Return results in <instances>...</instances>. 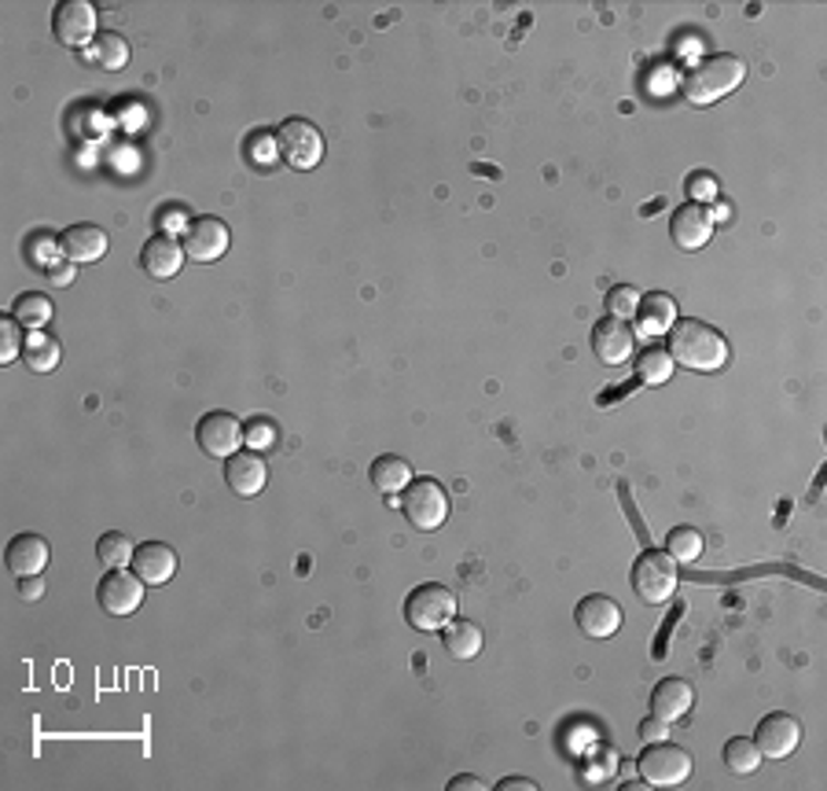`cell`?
I'll return each mask as SVG.
<instances>
[{"label": "cell", "instance_id": "1", "mask_svg": "<svg viewBox=\"0 0 827 791\" xmlns=\"http://www.w3.org/2000/svg\"><path fill=\"white\" fill-rule=\"evenodd\" d=\"M670 358L681 369L692 372H717L728 361V342L721 339L717 328H710L699 317H681L670 325Z\"/></svg>", "mask_w": 827, "mask_h": 791}, {"label": "cell", "instance_id": "2", "mask_svg": "<svg viewBox=\"0 0 827 791\" xmlns=\"http://www.w3.org/2000/svg\"><path fill=\"white\" fill-rule=\"evenodd\" d=\"M746 78V63L732 52H710L703 55L692 71L681 78V93L695 107H710L721 96H728L732 89H740Z\"/></svg>", "mask_w": 827, "mask_h": 791}, {"label": "cell", "instance_id": "3", "mask_svg": "<svg viewBox=\"0 0 827 791\" xmlns=\"http://www.w3.org/2000/svg\"><path fill=\"white\" fill-rule=\"evenodd\" d=\"M456 593L442 582H423L405 596V618L416 634H442L456 618Z\"/></svg>", "mask_w": 827, "mask_h": 791}, {"label": "cell", "instance_id": "4", "mask_svg": "<svg viewBox=\"0 0 827 791\" xmlns=\"http://www.w3.org/2000/svg\"><path fill=\"white\" fill-rule=\"evenodd\" d=\"M401 512L416 531H438L449 520V494L438 479H412L401 490Z\"/></svg>", "mask_w": 827, "mask_h": 791}, {"label": "cell", "instance_id": "5", "mask_svg": "<svg viewBox=\"0 0 827 791\" xmlns=\"http://www.w3.org/2000/svg\"><path fill=\"white\" fill-rule=\"evenodd\" d=\"M629 578L643 604H665L676 593V559L665 548H643Z\"/></svg>", "mask_w": 827, "mask_h": 791}, {"label": "cell", "instance_id": "6", "mask_svg": "<svg viewBox=\"0 0 827 791\" xmlns=\"http://www.w3.org/2000/svg\"><path fill=\"white\" fill-rule=\"evenodd\" d=\"M637 770H640L643 781H648V788H676L692 777V754H688L684 748H676V743H670V740L643 743Z\"/></svg>", "mask_w": 827, "mask_h": 791}, {"label": "cell", "instance_id": "7", "mask_svg": "<svg viewBox=\"0 0 827 791\" xmlns=\"http://www.w3.org/2000/svg\"><path fill=\"white\" fill-rule=\"evenodd\" d=\"M276 147L291 170H313L324 158V133L309 119H287L276 130Z\"/></svg>", "mask_w": 827, "mask_h": 791}, {"label": "cell", "instance_id": "8", "mask_svg": "<svg viewBox=\"0 0 827 791\" xmlns=\"http://www.w3.org/2000/svg\"><path fill=\"white\" fill-rule=\"evenodd\" d=\"M52 33L63 49L85 52L92 41H96V8L89 0H63L52 11Z\"/></svg>", "mask_w": 827, "mask_h": 791}, {"label": "cell", "instance_id": "9", "mask_svg": "<svg viewBox=\"0 0 827 791\" xmlns=\"http://www.w3.org/2000/svg\"><path fill=\"white\" fill-rule=\"evenodd\" d=\"M247 439V428L239 423V417H232V412H206V417L199 420V428H195V442H199V450L206 456H232L239 453V445H244Z\"/></svg>", "mask_w": 827, "mask_h": 791}, {"label": "cell", "instance_id": "10", "mask_svg": "<svg viewBox=\"0 0 827 791\" xmlns=\"http://www.w3.org/2000/svg\"><path fill=\"white\" fill-rule=\"evenodd\" d=\"M144 586H147V582L136 575V571H133V575H125V567H118V571H111V575L100 578L96 600H100L103 612L114 615V618L133 615L136 607L144 604Z\"/></svg>", "mask_w": 827, "mask_h": 791}, {"label": "cell", "instance_id": "11", "mask_svg": "<svg viewBox=\"0 0 827 791\" xmlns=\"http://www.w3.org/2000/svg\"><path fill=\"white\" fill-rule=\"evenodd\" d=\"M802 743V726L784 710H773V715H765L757 721V732H754V748L762 751V759H787V754H795Z\"/></svg>", "mask_w": 827, "mask_h": 791}, {"label": "cell", "instance_id": "12", "mask_svg": "<svg viewBox=\"0 0 827 791\" xmlns=\"http://www.w3.org/2000/svg\"><path fill=\"white\" fill-rule=\"evenodd\" d=\"M592 350L603 364H626L637 350V331L622 317H603L592 325Z\"/></svg>", "mask_w": 827, "mask_h": 791}, {"label": "cell", "instance_id": "13", "mask_svg": "<svg viewBox=\"0 0 827 791\" xmlns=\"http://www.w3.org/2000/svg\"><path fill=\"white\" fill-rule=\"evenodd\" d=\"M573 623H578V629L585 637L607 640V637H614L618 629H622V607H618L611 596L589 593L578 607H573Z\"/></svg>", "mask_w": 827, "mask_h": 791}, {"label": "cell", "instance_id": "14", "mask_svg": "<svg viewBox=\"0 0 827 791\" xmlns=\"http://www.w3.org/2000/svg\"><path fill=\"white\" fill-rule=\"evenodd\" d=\"M228 225L221 217L206 214V217H192L188 233H184V255L192 261H217L228 250Z\"/></svg>", "mask_w": 827, "mask_h": 791}, {"label": "cell", "instance_id": "15", "mask_svg": "<svg viewBox=\"0 0 827 791\" xmlns=\"http://www.w3.org/2000/svg\"><path fill=\"white\" fill-rule=\"evenodd\" d=\"M225 483L236 497H255L269 486V464L258 450H239L225 461Z\"/></svg>", "mask_w": 827, "mask_h": 791}, {"label": "cell", "instance_id": "16", "mask_svg": "<svg viewBox=\"0 0 827 791\" xmlns=\"http://www.w3.org/2000/svg\"><path fill=\"white\" fill-rule=\"evenodd\" d=\"M670 236L681 250H703L714 236V214L699 203H684L676 206L670 217Z\"/></svg>", "mask_w": 827, "mask_h": 791}, {"label": "cell", "instance_id": "17", "mask_svg": "<svg viewBox=\"0 0 827 791\" xmlns=\"http://www.w3.org/2000/svg\"><path fill=\"white\" fill-rule=\"evenodd\" d=\"M184 244H177L174 236H152L141 250V269L152 280H174L180 266H184Z\"/></svg>", "mask_w": 827, "mask_h": 791}, {"label": "cell", "instance_id": "18", "mask_svg": "<svg viewBox=\"0 0 827 791\" xmlns=\"http://www.w3.org/2000/svg\"><path fill=\"white\" fill-rule=\"evenodd\" d=\"M4 564L15 578H33L41 575L44 567H49V542H44L41 534H19L11 537L8 553H4Z\"/></svg>", "mask_w": 827, "mask_h": 791}, {"label": "cell", "instance_id": "19", "mask_svg": "<svg viewBox=\"0 0 827 791\" xmlns=\"http://www.w3.org/2000/svg\"><path fill=\"white\" fill-rule=\"evenodd\" d=\"M133 571L141 575L147 586H166L177 575V553L166 542H144L133 553Z\"/></svg>", "mask_w": 827, "mask_h": 791}, {"label": "cell", "instance_id": "20", "mask_svg": "<svg viewBox=\"0 0 827 791\" xmlns=\"http://www.w3.org/2000/svg\"><path fill=\"white\" fill-rule=\"evenodd\" d=\"M60 255L66 258V261H96V258H103L107 255V233H103L100 225H71V228H63V236H60Z\"/></svg>", "mask_w": 827, "mask_h": 791}, {"label": "cell", "instance_id": "21", "mask_svg": "<svg viewBox=\"0 0 827 791\" xmlns=\"http://www.w3.org/2000/svg\"><path fill=\"white\" fill-rule=\"evenodd\" d=\"M692 703H695L692 685L681 678H665L654 685V692H651V715H659L662 721H670V726H676V721L692 710Z\"/></svg>", "mask_w": 827, "mask_h": 791}, {"label": "cell", "instance_id": "22", "mask_svg": "<svg viewBox=\"0 0 827 791\" xmlns=\"http://www.w3.org/2000/svg\"><path fill=\"white\" fill-rule=\"evenodd\" d=\"M82 60L89 66H96V71H122V66L130 63V41L114 30H100L96 41L82 52Z\"/></svg>", "mask_w": 827, "mask_h": 791}, {"label": "cell", "instance_id": "23", "mask_svg": "<svg viewBox=\"0 0 827 791\" xmlns=\"http://www.w3.org/2000/svg\"><path fill=\"white\" fill-rule=\"evenodd\" d=\"M676 320V302L670 295L654 291V295H640V306H637V325L643 336H662V331H670V325Z\"/></svg>", "mask_w": 827, "mask_h": 791}, {"label": "cell", "instance_id": "24", "mask_svg": "<svg viewBox=\"0 0 827 791\" xmlns=\"http://www.w3.org/2000/svg\"><path fill=\"white\" fill-rule=\"evenodd\" d=\"M63 358L60 339H52L49 331H27V347H22V364L30 372H52Z\"/></svg>", "mask_w": 827, "mask_h": 791}, {"label": "cell", "instance_id": "25", "mask_svg": "<svg viewBox=\"0 0 827 791\" xmlns=\"http://www.w3.org/2000/svg\"><path fill=\"white\" fill-rule=\"evenodd\" d=\"M372 486L379 490L383 497H390V494H397V490H405L409 483H412V468H409V461L405 456H394V453H386V456H375V464H372Z\"/></svg>", "mask_w": 827, "mask_h": 791}, {"label": "cell", "instance_id": "26", "mask_svg": "<svg viewBox=\"0 0 827 791\" xmlns=\"http://www.w3.org/2000/svg\"><path fill=\"white\" fill-rule=\"evenodd\" d=\"M442 645L453 659L467 662L482 651V629L475 623H467V618H453V623L442 629Z\"/></svg>", "mask_w": 827, "mask_h": 791}, {"label": "cell", "instance_id": "27", "mask_svg": "<svg viewBox=\"0 0 827 791\" xmlns=\"http://www.w3.org/2000/svg\"><path fill=\"white\" fill-rule=\"evenodd\" d=\"M11 317L19 320L22 328L38 331L41 325H49L52 320V298L41 295V291H27L15 298V306H11Z\"/></svg>", "mask_w": 827, "mask_h": 791}, {"label": "cell", "instance_id": "28", "mask_svg": "<svg viewBox=\"0 0 827 791\" xmlns=\"http://www.w3.org/2000/svg\"><path fill=\"white\" fill-rule=\"evenodd\" d=\"M637 376L640 383H651V387H662L665 380L673 376V358L665 347H648L637 358Z\"/></svg>", "mask_w": 827, "mask_h": 791}, {"label": "cell", "instance_id": "29", "mask_svg": "<svg viewBox=\"0 0 827 791\" xmlns=\"http://www.w3.org/2000/svg\"><path fill=\"white\" fill-rule=\"evenodd\" d=\"M133 553H136V548H133V542L122 531H107L96 542V559L107 571H118L125 564H133Z\"/></svg>", "mask_w": 827, "mask_h": 791}, {"label": "cell", "instance_id": "30", "mask_svg": "<svg viewBox=\"0 0 827 791\" xmlns=\"http://www.w3.org/2000/svg\"><path fill=\"white\" fill-rule=\"evenodd\" d=\"M721 754H725V770L735 773V777H746V773H754L757 766H762V751H757L754 740H746V737H732Z\"/></svg>", "mask_w": 827, "mask_h": 791}, {"label": "cell", "instance_id": "31", "mask_svg": "<svg viewBox=\"0 0 827 791\" xmlns=\"http://www.w3.org/2000/svg\"><path fill=\"white\" fill-rule=\"evenodd\" d=\"M665 553H670L676 564H695L703 556V534L695 526H673L670 537H665Z\"/></svg>", "mask_w": 827, "mask_h": 791}, {"label": "cell", "instance_id": "32", "mask_svg": "<svg viewBox=\"0 0 827 791\" xmlns=\"http://www.w3.org/2000/svg\"><path fill=\"white\" fill-rule=\"evenodd\" d=\"M22 347H27V336H22V325L15 317L0 320V361H15L22 358Z\"/></svg>", "mask_w": 827, "mask_h": 791}, {"label": "cell", "instance_id": "33", "mask_svg": "<svg viewBox=\"0 0 827 791\" xmlns=\"http://www.w3.org/2000/svg\"><path fill=\"white\" fill-rule=\"evenodd\" d=\"M637 306H640V291L622 284V288H611L607 291V317H637Z\"/></svg>", "mask_w": 827, "mask_h": 791}, {"label": "cell", "instance_id": "34", "mask_svg": "<svg viewBox=\"0 0 827 791\" xmlns=\"http://www.w3.org/2000/svg\"><path fill=\"white\" fill-rule=\"evenodd\" d=\"M276 136L272 133H266V130H258L255 136H250V144H247V155H250V163L255 166H269L272 158H276Z\"/></svg>", "mask_w": 827, "mask_h": 791}, {"label": "cell", "instance_id": "35", "mask_svg": "<svg viewBox=\"0 0 827 791\" xmlns=\"http://www.w3.org/2000/svg\"><path fill=\"white\" fill-rule=\"evenodd\" d=\"M688 196H692V203H714L717 199V181L710 174H692L688 177Z\"/></svg>", "mask_w": 827, "mask_h": 791}, {"label": "cell", "instance_id": "36", "mask_svg": "<svg viewBox=\"0 0 827 791\" xmlns=\"http://www.w3.org/2000/svg\"><path fill=\"white\" fill-rule=\"evenodd\" d=\"M665 737H670V721H662L659 715H648L640 721V740L643 743H659Z\"/></svg>", "mask_w": 827, "mask_h": 791}, {"label": "cell", "instance_id": "37", "mask_svg": "<svg viewBox=\"0 0 827 791\" xmlns=\"http://www.w3.org/2000/svg\"><path fill=\"white\" fill-rule=\"evenodd\" d=\"M158 225L166 228L163 236H169V233H188V225H192V217L184 214V210H163V217H158Z\"/></svg>", "mask_w": 827, "mask_h": 791}, {"label": "cell", "instance_id": "38", "mask_svg": "<svg viewBox=\"0 0 827 791\" xmlns=\"http://www.w3.org/2000/svg\"><path fill=\"white\" fill-rule=\"evenodd\" d=\"M41 593H44V578H41V575L19 578V596H22V600H38Z\"/></svg>", "mask_w": 827, "mask_h": 791}, {"label": "cell", "instance_id": "39", "mask_svg": "<svg viewBox=\"0 0 827 791\" xmlns=\"http://www.w3.org/2000/svg\"><path fill=\"white\" fill-rule=\"evenodd\" d=\"M497 791H537V781L530 777H508V781H500Z\"/></svg>", "mask_w": 827, "mask_h": 791}, {"label": "cell", "instance_id": "40", "mask_svg": "<svg viewBox=\"0 0 827 791\" xmlns=\"http://www.w3.org/2000/svg\"><path fill=\"white\" fill-rule=\"evenodd\" d=\"M486 784L478 781V777H471V773H464V777H456V781H449V791H482Z\"/></svg>", "mask_w": 827, "mask_h": 791}, {"label": "cell", "instance_id": "41", "mask_svg": "<svg viewBox=\"0 0 827 791\" xmlns=\"http://www.w3.org/2000/svg\"><path fill=\"white\" fill-rule=\"evenodd\" d=\"M258 431H247V439L255 442V445H266V442H272V423H255Z\"/></svg>", "mask_w": 827, "mask_h": 791}]
</instances>
